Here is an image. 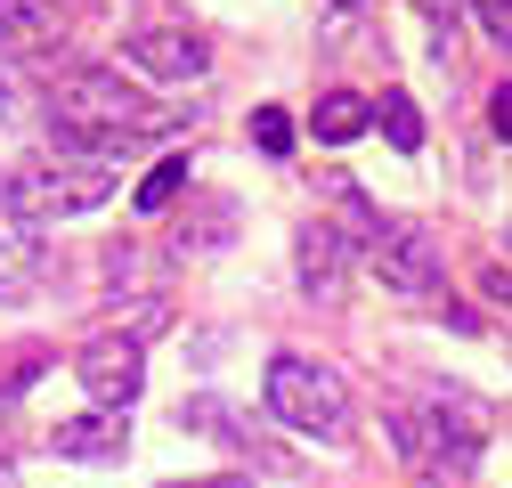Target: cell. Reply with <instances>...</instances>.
Masks as SVG:
<instances>
[{
	"mask_svg": "<svg viewBox=\"0 0 512 488\" xmlns=\"http://www.w3.org/2000/svg\"><path fill=\"white\" fill-rule=\"evenodd\" d=\"M382 432H391V456H399L415 480L447 488V480H464V472L480 464L488 423H480V407H472L464 391H439V399H399L391 415H382Z\"/></svg>",
	"mask_w": 512,
	"mask_h": 488,
	"instance_id": "1",
	"label": "cell"
},
{
	"mask_svg": "<svg viewBox=\"0 0 512 488\" xmlns=\"http://www.w3.org/2000/svg\"><path fill=\"white\" fill-rule=\"evenodd\" d=\"M114 188H122V171H114V163H98V155H49V163H17L9 179H0V212L49 228V220L98 212Z\"/></svg>",
	"mask_w": 512,
	"mask_h": 488,
	"instance_id": "2",
	"label": "cell"
},
{
	"mask_svg": "<svg viewBox=\"0 0 512 488\" xmlns=\"http://www.w3.org/2000/svg\"><path fill=\"white\" fill-rule=\"evenodd\" d=\"M261 399H269V415L285 423V432H301V440H350V383H342V366L309 358V350H277L269 358Z\"/></svg>",
	"mask_w": 512,
	"mask_h": 488,
	"instance_id": "3",
	"label": "cell"
},
{
	"mask_svg": "<svg viewBox=\"0 0 512 488\" xmlns=\"http://www.w3.org/2000/svg\"><path fill=\"white\" fill-rule=\"evenodd\" d=\"M41 98H49L57 122H98V131H122V139L171 131V114H163L147 90L122 82V66H57V74L41 82Z\"/></svg>",
	"mask_w": 512,
	"mask_h": 488,
	"instance_id": "4",
	"label": "cell"
},
{
	"mask_svg": "<svg viewBox=\"0 0 512 488\" xmlns=\"http://www.w3.org/2000/svg\"><path fill=\"white\" fill-rule=\"evenodd\" d=\"M366 253V269H374V285L382 293H399V301H415V310H456L447 301V261H439V244L423 236V228H407V220H374V236L358 244Z\"/></svg>",
	"mask_w": 512,
	"mask_h": 488,
	"instance_id": "5",
	"label": "cell"
},
{
	"mask_svg": "<svg viewBox=\"0 0 512 488\" xmlns=\"http://www.w3.org/2000/svg\"><path fill=\"white\" fill-rule=\"evenodd\" d=\"M74 375H82V391L98 407H131L147 391V342L139 334H98V342H82Z\"/></svg>",
	"mask_w": 512,
	"mask_h": 488,
	"instance_id": "6",
	"label": "cell"
},
{
	"mask_svg": "<svg viewBox=\"0 0 512 488\" xmlns=\"http://www.w3.org/2000/svg\"><path fill=\"white\" fill-rule=\"evenodd\" d=\"M122 66L147 74V82H204L212 49H204V33H187V25H139L131 41H122Z\"/></svg>",
	"mask_w": 512,
	"mask_h": 488,
	"instance_id": "7",
	"label": "cell"
},
{
	"mask_svg": "<svg viewBox=\"0 0 512 488\" xmlns=\"http://www.w3.org/2000/svg\"><path fill=\"white\" fill-rule=\"evenodd\" d=\"M293 277H301V293L317 301V310H342V293H350V236L334 220H309L293 236Z\"/></svg>",
	"mask_w": 512,
	"mask_h": 488,
	"instance_id": "8",
	"label": "cell"
},
{
	"mask_svg": "<svg viewBox=\"0 0 512 488\" xmlns=\"http://www.w3.org/2000/svg\"><path fill=\"white\" fill-rule=\"evenodd\" d=\"M57 456L74 464H122V448H131V407H90V415H66L49 432Z\"/></svg>",
	"mask_w": 512,
	"mask_h": 488,
	"instance_id": "9",
	"label": "cell"
},
{
	"mask_svg": "<svg viewBox=\"0 0 512 488\" xmlns=\"http://www.w3.org/2000/svg\"><path fill=\"white\" fill-rule=\"evenodd\" d=\"M57 41V0H0V57H41Z\"/></svg>",
	"mask_w": 512,
	"mask_h": 488,
	"instance_id": "10",
	"label": "cell"
},
{
	"mask_svg": "<svg viewBox=\"0 0 512 488\" xmlns=\"http://www.w3.org/2000/svg\"><path fill=\"white\" fill-rule=\"evenodd\" d=\"M41 293V244L25 236V220L0 212V301H25Z\"/></svg>",
	"mask_w": 512,
	"mask_h": 488,
	"instance_id": "11",
	"label": "cell"
},
{
	"mask_svg": "<svg viewBox=\"0 0 512 488\" xmlns=\"http://www.w3.org/2000/svg\"><path fill=\"white\" fill-rule=\"evenodd\" d=\"M179 423H187V432H212L220 448H252V440H261V432H252V415H244V407H228V399H212V391L179 399Z\"/></svg>",
	"mask_w": 512,
	"mask_h": 488,
	"instance_id": "12",
	"label": "cell"
},
{
	"mask_svg": "<svg viewBox=\"0 0 512 488\" xmlns=\"http://www.w3.org/2000/svg\"><path fill=\"white\" fill-rule=\"evenodd\" d=\"M309 122H317V139H326V147H350L366 122H374V98H358V90H326Z\"/></svg>",
	"mask_w": 512,
	"mask_h": 488,
	"instance_id": "13",
	"label": "cell"
},
{
	"mask_svg": "<svg viewBox=\"0 0 512 488\" xmlns=\"http://www.w3.org/2000/svg\"><path fill=\"white\" fill-rule=\"evenodd\" d=\"M374 122H382V139H391L399 155H415V147H423V114H415V98H407V90L382 98V106H374Z\"/></svg>",
	"mask_w": 512,
	"mask_h": 488,
	"instance_id": "14",
	"label": "cell"
},
{
	"mask_svg": "<svg viewBox=\"0 0 512 488\" xmlns=\"http://www.w3.org/2000/svg\"><path fill=\"white\" fill-rule=\"evenodd\" d=\"M187 196V155H171V163H155L147 179H139V212H163V204H179Z\"/></svg>",
	"mask_w": 512,
	"mask_h": 488,
	"instance_id": "15",
	"label": "cell"
},
{
	"mask_svg": "<svg viewBox=\"0 0 512 488\" xmlns=\"http://www.w3.org/2000/svg\"><path fill=\"white\" fill-rule=\"evenodd\" d=\"M252 147H261V155H293V114L261 106V114H252Z\"/></svg>",
	"mask_w": 512,
	"mask_h": 488,
	"instance_id": "16",
	"label": "cell"
},
{
	"mask_svg": "<svg viewBox=\"0 0 512 488\" xmlns=\"http://www.w3.org/2000/svg\"><path fill=\"white\" fill-rule=\"evenodd\" d=\"M464 9L480 17V33H488L496 49H512V0H464Z\"/></svg>",
	"mask_w": 512,
	"mask_h": 488,
	"instance_id": "17",
	"label": "cell"
},
{
	"mask_svg": "<svg viewBox=\"0 0 512 488\" xmlns=\"http://www.w3.org/2000/svg\"><path fill=\"white\" fill-rule=\"evenodd\" d=\"M488 131H496V139H504V147H512V82H504V90H496V98H488Z\"/></svg>",
	"mask_w": 512,
	"mask_h": 488,
	"instance_id": "18",
	"label": "cell"
},
{
	"mask_svg": "<svg viewBox=\"0 0 512 488\" xmlns=\"http://www.w3.org/2000/svg\"><path fill=\"white\" fill-rule=\"evenodd\" d=\"M480 293H488V301H496V310H512V261H496V269H488V277H480Z\"/></svg>",
	"mask_w": 512,
	"mask_h": 488,
	"instance_id": "19",
	"label": "cell"
},
{
	"mask_svg": "<svg viewBox=\"0 0 512 488\" xmlns=\"http://www.w3.org/2000/svg\"><path fill=\"white\" fill-rule=\"evenodd\" d=\"M415 9H423V17H431V25L447 33V25H456V9H464V0H415Z\"/></svg>",
	"mask_w": 512,
	"mask_h": 488,
	"instance_id": "20",
	"label": "cell"
},
{
	"mask_svg": "<svg viewBox=\"0 0 512 488\" xmlns=\"http://www.w3.org/2000/svg\"><path fill=\"white\" fill-rule=\"evenodd\" d=\"M171 488H252L244 472H212V480H171Z\"/></svg>",
	"mask_w": 512,
	"mask_h": 488,
	"instance_id": "21",
	"label": "cell"
},
{
	"mask_svg": "<svg viewBox=\"0 0 512 488\" xmlns=\"http://www.w3.org/2000/svg\"><path fill=\"white\" fill-rule=\"evenodd\" d=\"M9 114H17V90H9V82H0V122H9Z\"/></svg>",
	"mask_w": 512,
	"mask_h": 488,
	"instance_id": "22",
	"label": "cell"
},
{
	"mask_svg": "<svg viewBox=\"0 0 512 488\" xmlns=\"http://www.w3.org/2000/svg\"><path fill=\"white\" fill-rule=\"evenodd\" d=\"M0 488H17V472H9V464H0Z\"/></svg>",
	"mask_w": 512,
	"mask_h": 488,
	"instance_id": "23",
	"label": "cell"
},
{
	"mask_svg": "<svg viewBox=\"0 0 512 488\" xmlns=\"http://www.w3.org/2000/svg\"><path fill=\"white\" fill-rule=\"evenodd\" d=\"M334 9H342V17H350V9H358V0H334Z\"/></svg>",
	"mask_w": 512,
	"mask_h": 488,
	"instance_id": "24",
	"label": "cell"
},
{
	"mask_svg": "<svg viewBox=\"0 0 512 488\" xmlns=\"http://www.w3.org/2000/svg\"><path fill=\"white\" fill-rule=\"evenodd\" d=\"M504 244H512V228H504Z\"/></svg>",
	"mask_w": 512,
	"mask_h": 488,
	"instance_id": "25",
	"label": "cell"
}]
</instances>
